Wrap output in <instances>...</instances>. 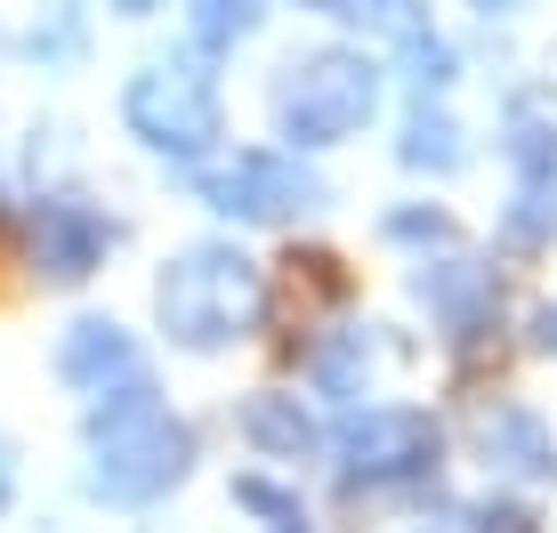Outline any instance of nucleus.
<instances>
[{"label": "nucleus", "instance_id": "nucleus-1", "mask_svg": "<svg viewBox=\"0 0 557 533\" xmlns=\"http://www.w3.org/2000/svg\"><path fill=\"white\" fill-rule=\"evenodd\" d=\"M82 436H89V493L113 501V509H153L195 469V429L162 405V388L146 372L106 388V396H89Z\"/></svg>", "mask_w": 557, "mask_h": 533}, {"label": "nucleus", "instance_id": "nucleus-2", "mask_svg": "<svg viewBox=\"0 0 557 533\" xmlns=\"http://www.w3.org/2000/svg\"><path fill=\"white\" fill-rule=\"evenodd\" d=\"M267 315V275L259 259H243L235 243H186L178 259H162L153 275V323L170 348L219 356L235 339H251Z\"/></svg>", "mask_w": 557, "mask_h": 533}, {"label": "nucleus", "instance_id": "nucleus-3", "mask_svg": "<svg viewBox=\"0 0 557 533\" xmlns=\"http://www.w3.org/2000/svg\"><path fill=\"white\" fill-rule=\"evenodd\" d=\"M372 113H380V65L363 49H307L275 82V138L292 154L348 146Z\"/></svg>", "mask_w": 557, "mask_h": 533}, {"label": "nucleus", "instance_id": "nucleus-4", "mask_svg": "<svg viewBox=\"0 0 557 533\" xmlns=\"http://www.w3.org/2000/svg\"><path fill=\"white\" fill-rule=\"evenodd\" d=\"M122 122L146 154L162 162H202L226 138V106H219V73L210 57H153L122 82Z\"/></svg>", "mask_w": 557, "mask_h": 533}, {"label": "nucleus", "instance_id": "nucleus-5", "mask_svg": "<svg viewBox=\"0 0 557 533\" xmlns=\"http://www.w3.org/2000/svg\"><path fill=\"white\" fill-rule=\"evenodd\" d=\"M436 453H445V436H436V421L412 412V405L348 412V429H339V485L348 493L420 485V478H436Z\"/></svg>", "mask_w": 557, "mask_h": 533}, {"label": "nucleus", "instance_id": "nucleus-6", "mask_svg": "<svg viewBox=\"0 0 557 533\" xmlns=\"http://www.w3.org/2000/svg\"><path fill=\"white\" fill-rule=\"evenodd\" d=\"M202 202L219 219H243V226H267V219H299V211H323V178L307 170L292 146H235L202 170Z\"/></svg>", "mask_w": 557, "mask_h": 533}, {"label": "nucleus", "instance_id": "nucleus-7", "mask_svg": "<svg viewBox=\"0 0 557 533\" xmlns=\"http://www.w3.org/2000/svg\"><path fill=\"white\" fill-rule=\"evenodd\" d=\"M122 243V226H113L98 202L82 195H33L25 211V259L41 283H89L106 266V251Z\"/></svg>", "mask_w": 557, "mask_h": 533}, {"label": "nucleus", "instance_id": "nucleus-8", "mask_svg": "<svg viewBox=\"0 0 557 533\" xmlns=\"http://www.w3.org/2000/svg\"><path fill=\"white\" fill-rule=\"evenodd\" d=\"M412 299L436 315V332H445L453 348H469V339H485L493 323H502V275H493L485 259H420Z\"/></svg>", "mask_w": 557, "mask_h": 533}, {"label": "nucleus", "instance_id": "nucleus-9", "mask_svg": "<svg viewBox=\"0 0 557 533\" xmlns=\"http://www.w3.org/2000/svg\"><path fill=\"white\" fill-rule=\"evenodd\" d=\"M138 372H146V356L113 315H82L57 339V380L82 388V396H106V388H122V380H138Z\"/></svg>", "mask_w": 557, "mask_h": 533}, {"label": "nucleus", "instance_id": "nucleus-10", "mask_svg": "<svg viewBox=\"0 0 557 533\" xmlns=\"http://www.w3.org/2000/svg\"><path fill=\"white\" fill-rule=\"evenodd\" d=\"M476 453H485V469H502V478H557V436L533 405H493L485 421H476Z\"/></svg>", "mask_w": 557, "mask_h": 533}, {"label": "nucleus", "instance_id": "nucleus-11", "mask_svg": "<svg viewBox=\"0 0 557 533\" xmlns=\"http://www.w3.org/2000/svg\"><path fill=\"white\" fill-rule=\"evenodd\" d=\"M235 429H243V445H251L259 461H307V453H315V412H307L299 396H283V388H259L251 405L235 412Z\"/></svg>", "mask_w": 557, "mask_h": 533}, {"label": "nucleus", "instance_id": "nucleus-12", "mask_svg": "<svg viewBox=\"0 0 557 533\" xmlns=\"http://www.w3.org/2000/svg\"><path fill=\"white\" fill-rule=\"evenodd\" d=\"M396 154H405V170H429V178H453L460 162H469V138H460V122L445 106L420 98L405 113V138H396Z\"/></svg>", "mask_w": 557, "mask_h": 533}, {"label": "nucleus", "instance_id": "nucleus-13", "mask_svg": "<svg viewBox=\"0 0 557 533\" xmlns=\"http://www.w3.org/2000/svg\"><path fill=\"white\" fill-rule=\"evenodd\" d=\"M307 372H315V388L332 396V405H356L363 396V380H372V332H332V339H315V356H307Z\"/></svg>", "mask_w": 557, "mask_h": 533}, {"label": "nucleus", "instance_id": "nucleus-14", "mask_svg": "<svg viewBox=\"0 0 557 533\" xmlns=\"http://www.w3.org/2000/svg\"><path fill=\"white\" fill-rule=\"evenodd\" d=\"M259 25H267L259 0H195V9H186V41H195V57H226V49H243Z\"/></svg>", "mask_w": 557, "mask_h": 533}, {"label": "nucleus", "instance_id": "nucleus-15", "mask_svg": "<svg viewBox=\"0 0 557 533\" xmlns=\"http://www.w3.org/2000/svg\"><path fill=\"white\" fill-rule=\"evenodd\" d=\"M509 162L525 186H557V113H533V98L509 113Z\"/></svg>", "mask_w": 557, "mask_h": 533}, {"label": "nucleus", "instance_id": "nucleus-16", "mask_svg": "<svg viewBox=\"0 0 557 533\" xmlns=\"http://www.w3.org/2000/svg\"><path fill=\"white\" fill-rule=\"evenodd\" d=\"M82 49H89V25H82L73 0H49V9L25 25V57L33 65H82Z\"/></svg>", "mask_w": 557, "mask_h": 533}, {"label": "nucleus", "instance_id": "nucleus-17", "mask_svg": "<svg viewBox=\"0 0 557 533\" xmlns=\"http://www.w3.org/2000/svg\"><path fill=\"white\" fill-rule=\"evenodd\" d=\"M348 25L380 33V41H412V33H429V0H356Z\"/></svg>", "mask_w": 557, "mask_h": 533}, {"label": "nucleus", "instance_id": "nucleus-18", "mask_svg": "<svg viewBox=\"0 0 557 533\" xmlns=\"http://www.w3.org/2000/svg\"><path fill=\"white\" fill-rule=\"evenodd\" d=\"M405 49V82L420 89V98H429V89H453V73H460V57L436 41V33H412V41H396Z\"/></svg>", "mask_w": 557, "mask_h": 533}, {"label": "nucleus", "instance_id": "nucleus-19", "mask_svg": "<svg viewBox=\"0 0 557 533\" xmlns=\"http://www.w3.org/2000/svg\"><path fill=\"white\" fill-rule=\"evenodd\" d=\"M549 235H557V202H549V186H517V202H509V243L542 251Z\"/></svg>", "mask_w": 557, "mask_h": 533}, {"label": "nucleus", "instance_id": "nucleus-20", "mask_svg": "<svg viewBox=\"0 0 557 533\" xmlns=\"http://www.w3.org/2000/svg\"><path fill=\"white\" fill-rule=\"evenodd\" d=\"M380 235H388V243H453V219L429 211V202H412V211H388V219H380Z\"/></svg>", "mask_w": 557, "mask_h": 533}, {"label": "nucleus", "instance_id": "nucleus-21", "mask_svg": "<svg viewBox=\"0 0 557 533\" xmlns=\"http://www.w3.org/2000/svg\"><path fill=\"white\" fill-rule=\"evenodd\" d=\"M235 501H243V509H259V518H275V525H292V518H299V501H292L283 485H267V478H235Z\"/></svg>", "mask_w": 557, "mask_h": 533}, {"label": "nucleus", "instance_id": "nucleus-22", "mask_svg": "<svg viewBox=\"0 0 557 533\" xmlns=\"http://www.w3.org/2000/svg\"><path fill=\"white\" fill-rule=\"evenodd\" d=\"M476 533H542V525H533V509H517V501H485L476 509Z\"/></svg>", "mask_w": 557, "mask_h": 533}, {"label": "nucleus", "instance_id": "nucleus-23", "mask_svg": "<svg viewBox=\"0 0 557 533\" xmlns=\"http://www.w3.org/2000/svg\"><path fill=\"white\" fill-rule=\"evenodd\" d=\"M533 348H542V356H557V308H542V315H533Z\"/></svg>", "mask_w": 557, "mask_h": 533}, {"label": "nucleus", "instance_id": "nucleus-24", "mask_svg": "<svg viewBox=\"0 0 557 533\" xmlns=\"http://www.w3.org/2000/svg\"><path fill=\"white\" fill-rule=\"evenodd\" d=\"M299 9H315V16H356V0H299Z\"/></svg>", "mask_w": 557, "mask_h": 533}, {"label": "nucleus", "instance_id": "nucleus-25", "mask_svg": "<svg viewBox=\"0 0 557 533\" xmlns=\"http://www.w3.org/2000/svg\"><path fill=\"white\" fill-rule=\"evenodd\" d=\"M106 9H113V16H153L162 0H106Z\"/></svg>", "mask_w": 557, "mask_h": 533}, {"label": "nucleus", "instance_id": "nucleus-26", "mask_svg": "<svg viewBox=\"0 0 557 533\" xmlns=\"http://www.w3.org/2000/svg\"><path fill=\"white\" fill-rule=\"evenodd\" d=\"M469 9H476V16H517L525 0H469Z\"/></svg>", "mask_w": 557, "mask_h": 533}, {"label": "nucleus", "instance_id": "nucleus-27", "mask_svg": "<svg viewBox=\"0 0 557 533\" xmlns=\"http://www.w3.org/2000/svg\"><path fill=\"white\" fill-rule=\"evenodd\" d=\"M9 493H16V469H9V445H0V509H9Z\"/></svg>", "mask_w": 557, "mask_h": 533}, {"label": "nucleus", "instance_id": "nucleus-28", "mask_svg": "<svg viewBox=\"0 0 557 533\" xmlns=\"http://www.w3.org/2000/svg\"><path fill=\"white\" fill-rule=\"evenodd\" d=\"M267 533H315V525H307V518H292V525H267Z\"/></svg>", "mask_w": 557, "mask_h": 533}, {"label": "nucleus", "instance_id": "nucleus-29", "mask_svg": "<svg viewBox=\"0 0 557 533\" xmlns=\"http://www.w3.org/2000/svg\"><path fill=\"white\" fill-rule=\"evenodd\" d=\"M436 533H453V525H436Z\"/></svg>", "mask_w": 557, "mask_h": 533}]
</instances>
